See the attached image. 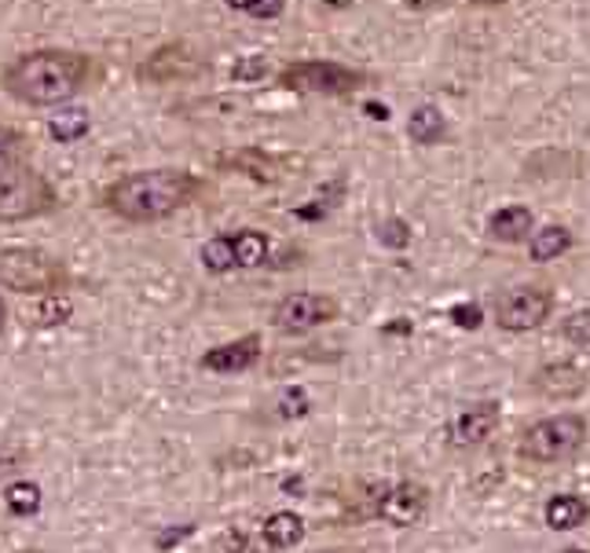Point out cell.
<instances>
[{"instance_id": "cell-1", "label": "cell", "mask_w": 590, "mask_h": 553, "mask_svg": "<svg viewBox=\"0 0 590 553\" xmlns=\"http://www.w3.org/2000/svg\"><path fill=\"white\" fill-rule=\"evenodd\" d=\"M92 55L74 48H34L15 55L0 74V88L23 106H63L85 92Z\"/></svg>"}, {"instance_id": "cell-2", "label": "cell", "mask_w": 590, "mask_h": 553, "mask_svg": "<svg viewBox=\"0 0 590 553\" xmlns=\"http://www.w3.org/2000/svg\"><path fill=\"white\" fill-rule=\"evenodd\" d=\"M202 180L180 165H159V169H140L122 180H114L103 191V205L117 221L129 224H159L173 213L188 210L202 194Z\"/></svg>"}, {"instance_id": "cell-3", "label": "cell", "mask_w": 590, "mask_h": 553, "mask_svg": "<svg viewBox=\"0 0 590 553\" xmlns=\"http://www.w3.org/2000/svg\"><path fill=\"white\" fill-rule=\"evenodd\" d=\"M0 286L29 298H59L71 286V272L59 256L37 246H12L0 253Z\"/></svg>"}, {"instance_id": "cell-4", "label": "cell", "mask_w": 590, "mask_h": 553, "mask_svg": "<svg viewBox=\"0 0 590 553\" xmlns=\"http://www.w3.org/2000/svg\"><path fill=\"white\" fill-rule=\"evenodd\" d=\"M59 205L52 180L29 162H15L0 169V224H23L48 216Z\"/></svg>"}, {"instance_id": "cell-5", "label": "cell", "mask_w": 590, "mask_h": 553, "mask_svg": "<svg viewBox=\"0 0 590 553\" xmlns=\"http://www.w3.org/2000/svg\"><path fill=\"white\" fill-rule=\"evenodd\" d=\"M275 85L301 96H352L371 85V74L334 63V59H298V63H287L275 74Z\"/></svg>"}, {"instance_id": "cell-6", "label": "cell", "mask_w": 590, "mask_h": 553, "mask_svg": "<svg viewBox=\"0 0 590 553\" xmlns=\"http://www.w3.org/2000/svg\"><path fill=\"white\" fill-rule=\"evenodd\" d=\"M583 440L587 422L579 414H554V418H543L532 429H525L517 451L528 462H565L583 448Z\"/></svg>"}, {"instance_id": "cell-7", "label": "cell", "mask_w": 590, "mask_h": 553, "mask_svg": "<svg viewBox=\"0 0 590 553\" xmlns=\"http://www.w3.org/2000/svg\"><path fill=\"white\" fill-rule=\"evenodd\" d=\"M338 319V301L330 293H312V290H298L287 293L279 304L272 309V327L279 334H309L316 327H327V323Z\"/></svg>"}, {"instance_id": "cell-8", "label": "cell", "mask_w": 590, "mask_h": 553, "mask_svg": "<svg viewBox=\"0 0 590 553\" xmlns=\"http://www.w3.org/2000/svg\"><path fill=\"white\" fill-rule=\"evenodd\" d=\"M550 309H554V293L543 286H514L495 301V323L510 334L536 330L547 323Z\"/></svg>"}, {"instance_id": "cell-9", "label": "cell", "mask_w": 590, "mask_h": 553, "mask_svg": "<svg viewBox=\"0 0 590 553\" xmlns=\"http://www.w3.org/2000/svg\"><path fill=\"white\" fill-rule=\"evenodd\" d=\"M378 517L389 520V525L397 528H411L418 525L422 517H426L429 510V491L422 488V483H397V488H381V495L375 502Z\"/></svg>"}, {"instance_id": "cell-10", "label": "cell", "mask_w": 590, "mask_h": 553, "mask_svg": "<svg viewBox=\"0 0 590 553\" xmlns=\"http://www.w3.org/2000/svg\"><path fill=\"white\" fill-rule=\"evenodd\" d=\"M202 71L199 55L191 52L184 41H173V45H162L154 55H147V63H140V74L143 81H154V85H170V81H184V77H194Z\"/></svg>"}, {"instance_id": "cell-11", "label": "cell", "mask_w": 590, "mask_h": 553, "mask_svg": "<svg viewBox=\"0 0 590 553\" xmlns=\"http://www.w3.org/2000/svg\"><path fill=\"white\" fill-rule=\"evenodd\" d=\"M261 360V338L258 334H246V338H235L228 344H216L202 355V370L210 374H242L250 367H258Z\"/></svg>"}, {"instance_id": "cell-12", "label": "cell", "mask_w": 590, "mask_h": 553, "mask_svg": "<svg viewBox=\"0 0 590 553\" xmlns=\"http://www.w3.org/2000/svg\"><path fill=\"white\" fill-rule=\"evenodd\" d=\"M536 392H543L550 400H573L587 389V374L573 367V363H550V367L536 370Z\"/></svg>"}, {"instance_id": "cell-13", "label": "cell", "mask_w": 590, "mask_h": 553, "mask_svg": "<svg viewBox=\"0 0 590 553\" xmlns=\"http://www.w3.org/2000/svg\"><path fill=\"white\" fill-rule=\"evenodd\" d=\"M495 426H499V403L480 400V403H469V407L459 414L455 426H451V437H455V443H485Z\"/></svg>"}, {"instance_id": "cell-14", "label": "cell", "mask_w": 590, "mask_h": 553, "mask_svg": "<svg viewBox=\"0 0 590 553\" xmlns=\"http://www.w3.org/2000/svg\"><path fill=\"white\" fill-rule=\"evenodd\" d=\"M536 227V216L528 205H503V210H495L488 216V235L495 242H525L528 235H532Z\"/></svg>"}, {"instance_id": "cell-15", "label": "cell", "mask_w": 590, "mask_h": 553, "mask_svg": "<svg viewBox=\"0 0 590 553\" xmlns=\"http://www.w3.org/2000/svg\"><path fill=\"white\" fill-rule=\"evenodd\" d=\"M261 539H264V546H268V550H293V546H301V542H304V520L298 517V513L279 510L261 525Z\"/></svg>"}, {"instance_id": "cell-16", "label": "cell", "mask_w": 590, "mask_h": 553, "mask_svg": "<svg viewBox=\"0 0 590 553\" xmlns=\"http://www.w3.org/2000/svg\"><path fill=\"white\" fill-rule=\"evenodd\" d=\"M568 250H573V231L562 224L532 227V235H528V256L539 264L557 261V256H565Z\"/></svg>"}, {"instance_id": "cell-17", "label": "cell", "mask_w": 590, "mask_h": 553, "mask_svg": "<svg viewBox=\"0 0 590 553\" xmlns=\"http://www.w3.org/2000/svg\"><path fill=\"white\" fill-rule=\"evenodd\" d=\"M407 136L415 140L418 147H437L440 140L448 136V122H444V111L440 106H418L415 114L407 117Z\"/></svg>"}, {"instance_id": "cell-18", "label": "cell", "mask_w": 590, "mask_h": 553, "mask_svg": "<svg viewBox=\"0 0 590 553\" xmlns=\"http://www.w3.org/2000/svg\"><path fill=\"white\" fill-rule=\"evenodd\" d=\"M231 253H235V268H261L272 253V242L264 231H253V227H242V231L231 235Z\"/></svg>"}, {"instance_id": "cell-19", "label": "cell", "mask_w": 590, "mask_h": 553, "mask_svg": "<svg viewBox=\"0 0 590 553\" xmlns=\"http://www.w3.org/2000/svg\"><path fill=\"white\" fill-rule=\"evenodd\" d=\"M587 520V502L576 495H554L547 502V525L554 531H573Z\"/></svg>"}, {"instance_id": "cell-20", "label": "cell", "mask_w": 590, "mask_h": 553, "mask_svg": "<svg viewBox=\"0 0 590 553\" xmlns=\"http://www.w3.org/2000/svg\"><path fill=\"white\" fill-rule=\"evenodd\" d=\"M41 488H37L34 480H15L4 488V506L12 517H34L37 510H41Z\"/></svg>"}, {"instance_id": "cell-21", "label": "cell", "mask_w": 590, "mask_h": 553, "mask_svg": "<svg viewBox=\"0 0 590 553\" xmlns=\"http://www.w3.org/2000/svg\"><path fill=\"white\" fill-rule=\"evenodd\" d=\"M199 261L205 272L213 275H228L235 268V253H231V235H213L210 242L199 250Z\"/></svg>"}, {"instance_id": "cell-22", "label": "cell", "mask_w": 590, "mask_h": 553, "mask_svg": "<svg viewBox=\"0 0 590 553\" xmlns=\"http://www.w3.org/2000/svg\"><path fill=\"white\" fill-rule=\"evenodd\" d=\"M48 133L55 143H77L88 133V114L85 111H59L48 117Z\"/></svg>"}, {"instance_id": "cell-23", "label": "cell", "mask_w": 590, "mask_h": 553, "mask_svg": "<svg viewBox=\"0 0 590 553\" xmlns=\"http://www.w3.org/2000/svg\"><path fill=\"white\" fill-rule=\"evenodd\" d=\"M26 154H29L26 136L12 125H0V169H4V165H15V162H26Z\"/></svg>"}, {"instance_id": "cell-24", "label": "cell", "mask_w": 590, "mask_h": 553, "mask_svg": "<svg viewBox=\"0 0 590 553\" xmlns=\"http://www.w3.org/2000/svg\"><path fill=\"white\" fill-rule=\"evenodd\" d=\"M224 4L250 18H279L287 12V0H224Z\"/></svg>"}, {"instance_id": "cell-25", "label": "cell", "mask_w": 590, "mask_h": 553, "mask_svg": "<svg viewBox=\"0 0 590 553\" xmlns=\"http://www.w3.org/2000/svg\"><path fill=\"white\" fill-rule=\"evenodd\" d=\"M562 334H565V341L587 349V344H590V309H579V312L568 315V319L562 323Z\"/></svg>"}, {"instance_id": "cell-26", "label": "cell", "mask_w": 590, "mask_h": 553, "mask_svg": "<svg viewBox=\"0 0 590 553\" xmlns=\"http://www.w3.org/2000/svg\"><path fill=\"white\" fill-rule=\"evenodd\" d=\"M378 242L381 246H389V250H403V246L411 242V227L403 224V221H386V224H378Z\"/></svg>"}, {"instance_id": "cell-27", "label": "cell", "mask_w": 590, "mask_h": 553, "mask_svg": "<svg viewBox=\"0 0 590 553\" xmlns=\"http://www.w3.org/2000/svg\"><path fill=\"white\" fill-rule=\"evenodd\" d=\"M279 414L283 418H304L309 414V397L301 389H290L287 397L279 400Z\"/></svg>"}, {"instance_id": "cell-28", "label": "cell", "mask_w": 590, "mask_h": 553, "mask_svg": "<svg viewBox=\"0 0 590 553\" xmlns=\"http://www.w3.org/2000/svg\"><path fill=\"white\" fill-rule=\"evenodd\" d=\"M451 319H455V327L477 330L480 327V309L477 304H459V309H451Z\"/></svg>"}, {"instance_id": "cell-29", "label": "cell", "mask_w": 590, "mask_h": 553, "mask_svg": "<svg viewBox=\"0 0 590 553\" xmlns=\"http://www.w3.org/2000/svg\"><path fill=\"white\" fill-rule=\"evenodd\" d=\"M184 536H191V528H180V531H165V536H159V550H165V546H170V542L176 546V542H180Z\"/></svg>"}, {"instance_id": "cell-30", "label": "cell", "mask_w": 590, "mask_h": 553, "mask_svg": "<svg viewBox=\"0 0 590 553\" xmlns=\"http://www.w3.org/2000/svg\"><path fill=\"white\" fill-rule=\"evenodd\" d=\"M4 323H8V304L0 298V334H4Z\"/></svg>"}, {"instance_id": "cell-31", "label": "cell", "mask_w": 590, "mask_h": 553, "mask_svg": "<svg viewBox=\"0 0 590 553\" xmlns=\"http://www.w3.org/2000/svg\"><path fill=\"white\" fill-rule=\"evenodd\" d=\"M474 4H503V0H474Z\"/></svg>"}, {"instance_id": "cell-32", "label": "cell", "mask_w": 590, "mask_h": 553, "mask_svg": "<svg viewBox=\"0 0 590 553\" xmlns=\"http://www.w3.org/2000/svg\"><path fill=\"white\" fill-rule=\"evenodd\" d=\"M18 553H48V550H18Z\"/></svg>"}, {"instance_id": "cell-33", "label": "cell", "mask_w": 590, "mask_h": 553, "mask_svg": "<svg viewBox=\"0 0 590 553\" xmlns=\"http://www.w3.org/2000/svg\"><path fill=\"white\" fill-rule=\"evenodd\" d=\"M568 553H579V550H568Z\"/></svg>"}]
</instances>
